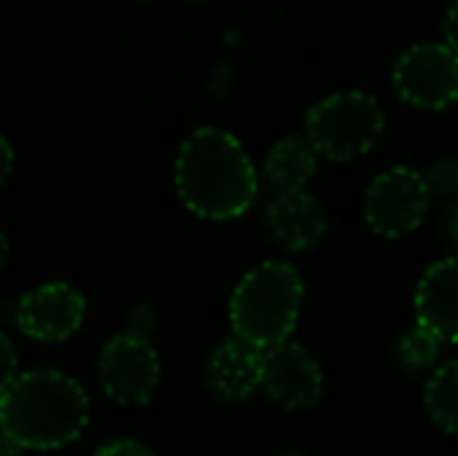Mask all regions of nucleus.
<instances>
[{
	"label": "nucleus",
	"mask_w": 458,
	"mask_h": 456,
	"mask_svg": "<svg viewBox=\"0 0 458 456\" xmlns=\"http://www.w3.org/2000/svg\"><path fill=\"white\" fill-rule=\"evenodd\" d=\"M174 185L182 204L207 220L242 218L258 196V175L244 145L217 126L185 137L174 161Z\"/></svg>",
	"instance_id": "obj_1"
},
{
	"label": "nucleus",
	"mask_w": 458,
	"mask_h": 456,
	"mask_svg": "<svg viewBox=\"0 0 458 456\" xmlns=\"http://www.w3.org/2000/svg\"><path fill=\"white\" fill-rule=\"evenodd\" d=\"M89 395L67 374L38 368L16 374L0 392V430L24 452H56L83 435Z\"/></svg>",
	"instance_id": "obj_2"
},
{
	"label": "nucleus",
	"mask_w": 458,
	"mask_h": 456,
	"mask_svg": "<svg viewBox=\"0 0 458 456\" xmlns=\"http://www.w3.org/2000/svg\"><path fill=\"white\" fill-rule=\"evenodd\" d=\"M301 306L303 280L298 269L284 261H266L236 285L228 317L236 339L258 349H271L293 336Z\"/></svg>",
	"instance_id": "obj_3"
},
{
	"label": "nucleus",
	"mask_w": 458,
	"mask_h": 456,
	"mask_svg": "<svg viewBox=\"0 0 458 456\" xmlns=\"http://www.w3.org/2000/svg\"><path fill=\"white\" fill-rule=\"evenodd\" d=\"M386 126L376 97L341 91L317 102L306 116V140L327 161H354L373 151Z\"/></svg>",
	"instance_id": "obj_4"
},
{
	"label": "nucleus",
	"mask_w": 458,
	"mask_h": 456,
	"mask_svg": "<svg viewBox=\"0 0 458 456\" xmlns=\"http://www.w3.org/2000/svg\"><path fill=\"white\" fill-rule=\"evenodd\" d=\"M97 376L102 392L118 406H145L150 403L158 379L161 360L148 336L118 333L113 336L97 360Z\"/></svg>",
	"instance_id": "obj_5"
},
{
	"label": "nucleus",
	"mask_w": 458,
	"mask_h": 456,
	"mask_svg": "<svg viewBox=\"0 0 458 456\" xmlns=\"http://www.w3.org/2000/svg\"><path fill=\"white\" fill-rule=\"evenodd\" d=\"M429 191L421 172L411 167H392L381 172L365 194V220L373 234L400 239L413 234L429 210Z\"/></svg>",
	"instance_id": "obj_6"
},
{
	"label": "nucleus",
	"mask_w": 458,
	"mask_h": 456,
	"mask_svg": "<svg viewBox=\"0 0 458 456\" xmlns=\"http://www.w3.org/2000/svg\"><path fill=\"white\" fill-rule=\"evenodd\" d=\"M397 94L421 110H443L458 94V56L448 43H419L392 67Z\"/></svg>",
	"instance_id": "obj_7"
},
{
	"label": "nucleus",
	"mask_w": 458,
	"mask_h": 456,
	"mask_svg": "<svg viewBox=\"0 0 458 456\" xmlns=\"http://www.w3.org/2000/svg\"><path fill=\"white\" fill-rule=\"evenodd\" d=\"M322 368L319 363L290 339L263 349L260 390L287 411H306L322 398Z\"/></svg>",
	"instance_id": "obj_8"
},
{
	"label": "nucleus",
	"mask_w": 458,
	"mask_h": 456,
	"mask_svg": "<svg viewBox=\"0 0 458 456\" xmlns=\"http://www.w3.org/2000/svg\"><path fill=\"white\" fill-rule=\"evenodd\" d=\"M83 317L86 301L67 282H46L24 293L16 304V328L43 344L67 341L81 331Z\"/></svg>",
	"instance_id": "obj_9"
},
{
	"label": "nucleus",
	"mask_w": 458,
	"mask_h": 456,
	"mask_svg": "<svg viewBox=\"0 0 458 456\" xmlns=\"http://www.w3.org/2000/svg\"><path fill=\"white\" fill-rule=\"evenodd\" d=\"M458 266L456 258L432 263L416 290V325L429 331L440 344L458 339Z\"/></svg>",
	"instance_id": "obj_10"
},
{
	"label": "nucleus",
	"mask_w": 458,
	"mask_h": 456,
	"mask_svg": "<svg viewBox=\"0 0 458 456\" xmlns=\"http://www.w3.org/2000/svg\"><path fill=\"white\" fill-rule=\"evenodd\" d=\"M266 226L282 247L301 253L314 247L325 237L327 220L319 202L306 194V188H301L276 191V196L266 207Z\"/></svg>",
	"instance_id": "obj_11"
},
{
	"label": "nucleus",
	"mask_w": 458,
	"mask_h": 456,
	"mask_svg": "<svg viewBox=\"0 0 458 456\" xmlns=\"http://www.w3.org/2000/svg\"><path fill=\"white\" fill-rule=\"evenodd\" d=\"M263 371V349L231 339L212 349L204 366V376L209 390L223 400H244L260 390Z\"/></svg>",
	"instance_id": "obj_12"
},
{
	"label": "nucleus",
	"mask_w": 458,
	"mask_h": 456,
	"mask_svg": "<svg viewBox=\"0 0 458 456\" xmlns=\"http://www.w3.org/2000/svg\"><path fill=\"white\" fill-rule=\"evenodd\" d=\"M266 175L276 191H301L317 175V153L306 137H282L266 159Z\"/></svg>",
	"instance_id": "obj_13"
},
{
	"label": "nucleus",
	"mask_w": 458,
	"mask_h": 456,
	"mask_svg": "<svg viewBox=\"0 0 458 456\" xmlns=\"http://www.w3.org/2000/svg\"><path fill=\"white\" fill-rule=\"evenodd\" d=\"M424 406L429 419L445 430L448 435H456L458 430V363H443L424 387Z\"/></svg>",
	"instance_id": "obj_14"
},
{
	"label": "nucleus",
	"mask_w": 458,
	"mask_h": 456,
	"mask_svg": "<svg viewBox=\"0 0 458 456\" xmlns=\"http://www.w3.org/2000/svg\"><path fill=\"white\" fill-rule=\"evenodd\" d=\"M440 347L443 344L429 331H424V328L416 325L413 331H408L400 339V344H397V360H400V366L408 374H421V371H427V368H432L437 363Z\"/></svg>",
	"instance_id": "obj_15"
},
{
	"label": "nucleus",
	"mask_w": 458,
	"mask_h": 456,
	"mask_svg": "<svg viewBox=\"0 0 458 456\" xmlns=\"http://www.w3.org/2000/svg\"><path fill=\"white\" fill-rule=\"evenodd\" d=\"M429 196H454L458 191V164L456 159H437L421 175Z\"/></svg>",
	"instance_id": "obj_16"
},
{
	"label": "nucleus",
	"mask_w": 458,
	"mask_h": 456,
	"mask_svg": "<svg viewBox=\"0 0 458 456\" xmlns=\"http://www.w3.org/2000/svg\"><path fill=\"white\" fill-rule=\"evenodd\" d=\"M94 456H156L145 443L134 441V438H115V441H107L97 449Z\"/></svg>",
	"instance_id": "obj_17"
},
{
	"label": "nucleus",
	"mask_w": 458,
	"mask_h": 456,
	"mask_svg": "<svg viewBox=\"0 0 458 456\" xmlns=\"http://www.w3.org/2000/svg\"><path fill=\"white\" fill-rule=\"evenodd\" d=\"M16 374H19L16 349H13V344H11V339L0 331V392L13 382Z\"/></svg>",
	"instance_id": "obj_18"
},
{
	"label": "nucleus",
	"mask_w": 458,
	"mask_h": 456,
	"mask_svg": "<svg viewBox=\"0 0 458 456\" xmlns=\"http://www.w3.org/2000/svg\"><path fill=\"white\" fill-rule=\"evenodd\" d=\"M11 169H13V148H11V142L0 134V185L8 180Z\"/></svg>",
	"instance_id": "obj_19"
},
{
	"label": "nucleus",
	"mask_w": 458,
	"mask_h": 456,
	"mask_svg": "<svg viewBox=\"0 0 458 456\" xmlns=\"http://www.w3.org/2000/svg\"><path fill=\"white\" fill-rule=\"evenodd\" d=\"M0 456H24V449L16 446L3 430H0Z\"/></svg>",
	"instance_id": "obj_20"
},
{
	"label": "nucleus",
	"mask_w": 458,
	"mask_h": 456,
	"mask_svg": "<svg viewBox=\"0 0 458 456\" xmlns=\"http://www.w3.org/2000/svg\"><path fill=\"white\" fill-rule=\"evenodd\" d=\"M454 22H456V5L448 8V16H445V30H448V46L456 48V38H454Z\"/></svg>",
	"instance_id": "obj_21"
},
{
	"label": "nucleus",
	"mask_w": 458,
	"mask_h": 456,
	"mask_svg": "<svg viewBox=\"0 0 458 456\" xmlns=\"http://www.w3.org/2000/svg\"><path fill=\"white\" fill-rule=\"evenodd\" d=\"M5 261H8V239L0 234V269L5 266Z\"/></svg>",
	"instance_id": "obj_22"
}]
</instances>
